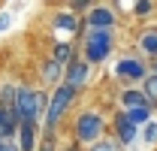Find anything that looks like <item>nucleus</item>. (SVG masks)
Listing matches in <instances>:
<instances>
[{"instance_id":"f257e3e1","label":"nucleus","mask_w":157,"mask_h":151,"mask_svg":"<svg viewBox=\"0 0 157 151\" xmlns=\"http://www.w3.org/2000/svg\"><path fill=\"white\" fill-rule=\"evenodd\" d=\"M48 109V91L42 88H30V85H18L15 88V103H12V115L18 124H39Z\"/></svg>"},{"instance_id":"f03ea898","label":"nucleus","mask_w":157,"mask_h":151,"mask_svg":"<svg viewBox=\"0 0 157 151\" xmlns=\"http://www.w3.org/2000/svg\"><path fill=\"white\" fill-rule=\"evenodd\" d=\"M106 133V118L97 112V109H82L73 121V142L82 145V148H91L94 142L103 139Z\"/></svg>"},{"instance_id":"7ed1b4c3","label":"nucleus","mask_w":157,"mask_h":151,"mask_svg":"<svg viewBox=\"0 0 157 151\" xmlns=\"http://www.w3.org/2000/svg\"><path fill=\"white\" fill-rule=\"evenodd\" d=\"M76 94H78V91H73V88L63 85V82L48 94V109H45V118H42V133H55V130H58V124L67 118V112L73 109Z\"/></svg>"},{"instance_id":"20e7f679","label":"nucleus","mask_w":157,"mask_h":151,"mask_svg":"<svg viewBox=\"0 0 157 151\" xmlns=\"http://www.w3.org/2000/svg\"><path fill=\"white\" fill-rule=\"evenodd\" d=\"M115 48V37L112 30H88L85 39H82V57L94 67V64H103L106 57L112 55Z\"/></svg>"},{"instance_id":"39448f33","label":"nucleus","mask_w":157,"mask_h":151,"mask_svg":"<svg viewBox=\"0 0 157 151\" xmlns=\"http://www.w3.org/2000/svg\"><path fill=\"white\" fill-rule=\"evenodd\" d=\"M91 79V64L85 57H73L67 67H63V85H70L73 91H82Z\"/></svg>"},{"instance_id":"423d86ee","label":"nucleus","mask_w":157,"mask_h":151,"mask_svg":"<svg viewBox=\"0 0 157 151\" xmlns=\"http://www.w3.org/2000/svg\"><path fill=\"white\" fill-rule=\"evenodd\" d=\"M112 133H115L118 145H133L136 136H139V127L124 115V109H121V112H115V118H112Z\"/></svg>"},{"instance_id":"0eeeda50","label":"nucleus","mask_w":157,"mask_h":151,"mask_svg":"<svg viewBox=\"0 0 157 151\" xmlns=\"http://www.w3.org/2000/svg\"><path fill=\"white\" fill-rule=\"evenodd\" d=\"M85 24H88V30H112L118 24V15L109 6H91L85 15Z\"/></svg>"},{"instance_id":"6e6552de","label":"nucleus","mask_w":157,"mask_h":151,"mask_svg":"<svg viewBox=\"0 0 157 151\" xmlns=\"http://www.w3.org/2000/svg\"><path fill=\"white\" fill-rule=\"evenodd\" d=\"M115 73L121 76V79H127V82H142L151 70H148V64L139 60V57H121L115 64Z\"/></svg>"},{"instance_id":"1a4fd4ad","label":"nucleus","mask_w":157,"mask_h":151,"mask_svg":"<svg viewBox=\"0 0 157 151\" xmlns=\"http://www.w3.org/2000/svg\"><path fill=\"white\" fill-rule=\"evenodd\" d=\"M15 145H18V151H36V145H39V124H18Z\"/></svg>"},{"instance_id":"9d476101","label":"nucleus","mask_w":157,"mask_h":151,"mask_svg":"<svg viewBox=\"0 0 157 151\" xmlns=\"http://www.w3.org/2000/svg\"><path fill=\"white\" fill-rule=\"evenodd\" d=\"M15 133H18V121L12 109L0 106V142H15Z\"/></svg>"},{"instance_id":"9b49d317","label":"nucleus","mask_w":157,"mask_h":151,"mask_svg":"<svg viewBox=\"0 0 157 151\" xmlns=\"http://www.w3.org/2000/svg\"><path fill=\"white\" fill-rule=\"evenodd\" d=\"M39 79H42V85H55L58 88L60 82H63V67H60L58 60H42L39 64Z\"/></svg>"},{"instance_id":"f8f14e48","label":"nucleus","mask_w":157,"mask_h":151,"mask_svg":"<svg viewBox=\"0 0 157 151\" xmlns=\"http://www.w3.org/2000/svg\"><path fill=\"white\" fill-rule=\"evenodd\" d=\"M73 57H78L76 42H73V39H58V42H55V48H52V60H58L60 67H67Z\"/></svg>"},{"instance_id":"ddd939ff","label":"nucleus","mask_w":157,"mask_h":151,"mask_svg":"<svg viewBox=\"0 0 157 151\" xmlns=\"http://www.w3.org/2000/svg\"><path fill=\"white\" fill-rule=\"evenodd\" d=\"M118 100H121V109L127 112V109H142V106H148V100H145V94L139 91V88H124L121 94H118ZM151 109V106H148Z\"/></svg>"},{"instance_id":"4468645a","label":"nucleus","mask_w":157,"mask_h":151,"mask_svg":"<svg viewBox=\"0 0 157 151\" xmlns=\"http://www.w3.org/2000/svg\"><path fill=\"white\" fill-rule=\"evenodd\" d=\"M55 27H60V30H67V33H78L82 30V21L76 18V12H58L55 15Z\"/></svg>"},{"instance_id":"2eb2a0df","label":"nucleus","mask_w":157,"mask_h":151,"mask_svg":"<svg viewBox=\"0 0 157 151\" xmlns=\"http://www.w3.org/2000/svg\"><path fill=\"white\" fill-rule=\"evenodd\" d=\"M136 42H139V48H142L145 55H151V60L157 57V27H151V30H142Z\"/></svg>"},{"instance_id":"dca6fc26","label":"nucleus","mask_w":157,"mask_h":151,"mask_svg":"<svg viewBox=\"0 0 157 151\" xmlns=\"http://www.w3.org/2000/svg\"><path fill=\"white\" fill-rule=\"evenodd\" d=\"M142 94H145V100H148V106L154 109L157 106V73H148L145 79H142V88H139Z\"/></svg>"},{"instance_id":"f3484780","label":"nucleus","mask_w":157,"mask_h":151,"mask_svg":"<svg viewBox=\"0 0 157 151\" xmlns=\"http://www.w3.org/2000/svg\"><path fill=\"white\" fill-rule=\"evenodd\" d=\"M151 112H154V109H148V106H142V109H127V118H130V121H133V124H136V127H145V124H148V121H151Z\"/></svg>"},{"instance_id":"a211bd4d","label":"nucleus","mask_w":157,"mask_h":151,"mask_svg":"<svg viewBox=\"0 0 157 151\" xmlns=\"http://www.w3.org/2000/svg\"><path fill=\"white\" fill-rule=\"evenodd\" d=\"M15 88L18 85H0V106H6V109H12V103H15Z\"/></svg>"},{"instance_id":"6ab92c4d","label":"nucleus","mask_w":157,"mask_h":151,"mask_svg":"<svg viewBox=\"0 0 157 151\" xmlns=\"http://www.w3.org/2000/svg\"><path fill=\"white\" fill-rule=\"evenodd\" d=\"M36 151H58V139H55V133H42Z\"/></svg>"},{"instance_id":"aec40b11","label":"nucleus","mask_w":157,"mask_h":151,"mask_svg":"<svg viewBox=\"0 0 157 151\" xmlns=\"http://www.w3.org/2000/svg\"><path fill=\"white\" fill-rule=\"evenodd\" d=\"M142 139H145L148 145H157V121H148V124L142 127Z\"/></svg>"},{"instance_id":"412c9836","label":"nucleus","mask_w":157,"mask_h":151,"mask_svg":"<svg viewBox=\"0 0 157 151\" xmlns=\"http://www.w3.org/2000/svg\"><path fill=\"white\" fill-rule=\"evenodd\" d=\"M88 151H121V145H118L115 139H100V142H94Z\"/></svg>"},{"instance_id":"4be33fe9","label":"nucleus","mask_w":157,"mask_h":151,"mask_svg":"<svg viewBox=\"0 0 157 151\" xmlns=\"http://www.w3.org/2000/svg\"><path fill=\"white\" fill-rule=\"evenodd\" d=\"M151 9H154V3H151V0H139V3H133V12H136L139 18H145Z\"/></svg>"},{"instance_id":"5701e85b","label":"nucleus","mask_w":157,"mask_h":151,"mask_svg":"<svg viewBox=\"0 0 157 151\" xmlns=\"http://www.w3.org/2000/svg\"><path fill=\"white\" fill-rule=\"evenodd\" d=\"M88 9H91V3H82V0H78V3H73L70 12H88Z\"/></svg>"},{"instance_id":"b1692460","label":"nucleus","mask_w":157,"mask_h":151,"mask_svg":"<svg viewBox=\"0 0 157 151\" xmlns=\"http://www.w3.org/2000/svg\"><path fill=\"white\" fill-rule=\"evenodd\" d=\"M0 151H18L15 142H0Z\"/></svg>"},{"instance_id":"393cba45","label":"nucleus","mask_w":157,"mask_h":151,"mask_svg":"<svg viewBox=\"0 0 157 151\" xmlns=\"http://www.w3.org/2000/svg\"><path fill=\"white\" fill-rule=\"evenodd\" d=\"M6 27H9V15L3 12V15H0V30H6Z\"/></svg>"},{"instance_id":"a878e982","label":"nucleus","mask_w":157,"mask_h":151,"mask_svg":"<svg viewBox=\"0 0 157 151\" xmlns=\"http://www.w3.org/2000/svg\"><path fill=\"white\" fill-rule=\"evenodd\" d=\"M60 151H82V145H76V142H70V145H63Z\"/></svg>"},{"instance_id":"bb28decb","label":"nucleus","mask_w":157,"mask_h":151,"mask_svg":"<svg viewBox=\"0 0 157 151\" xmlns=\"http://www.w3.org/2000/svg\"><path fill=\"white\" fill-rule=\"evenodd\" d=\"M148 70H151V73H157V57L151 60V64H148Z\"/></svg>"}]
</instances>
